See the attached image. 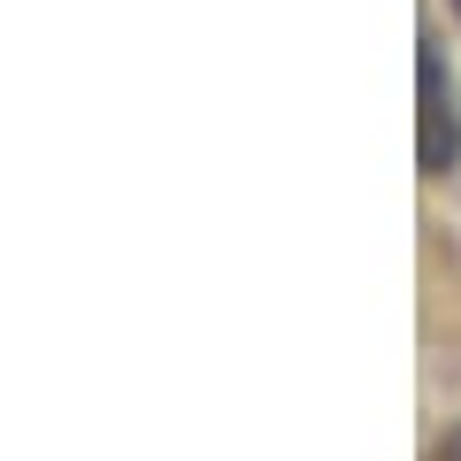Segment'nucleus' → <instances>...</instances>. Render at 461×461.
<instances>
[{
	"label": "nucleus",
	"instance_id": "1",
	"mask_svg": "<svg viewBox=\"0 0 461 461\" xmlns=\"http://www.w3.org/2000/svg\"><path fill=\"white\" fill-rule=\"evenodd\" d=\"M415 162H423V177H446V169L461 162V93H454V69H446V47L438 32L415 39Z\"/></svg>",
	"mask_w": 461,
	"mask_h": 461
},
{
	"label": "nucleus",
	"instance_id": "2",
	"mask_svg": "<svg viewBox=\"0 0 461 461\" xmlns=\"http://www.w3.org/2000/svg\"><path fill=\"white\" fill-rule=\"evenodd\" d=\"M430 461H461V423H454V430H446V438H438V446H430Z\"/></svg>",
	"mask_w": 461,
	"mask_h": 461
},
{
	"label": "nucleus",
	"instance_id": "3",
	"mask_svg": "<svg viewBox=\"0 0 461 461\" xmlns=\"http://www.w3.org/2000/svg\"><path fill=\"white\" fill-rule=\"evenodd\" d=\"M454 16H461V0H454Z\"/></svg>",
	"mask_w": 461,
	"mask_h": 461
}]
</instances>
